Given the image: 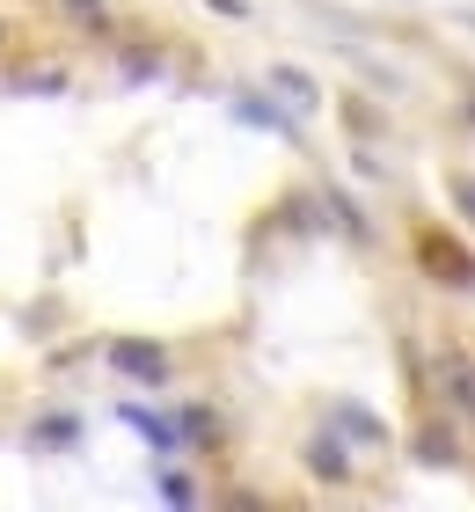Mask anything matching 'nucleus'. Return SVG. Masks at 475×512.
Segmentation results:
<instances>
[{
  "mask_svg": "<svg viewBox=\"0 0 475 512\" xmlns=\"http://www.w3.org/2000/svg\"><path fill=\"white\" fill-rule=\"evenodd\" d=\"M417 264H424V278H439V286L475 293V256L454 235H439V227H417Z\"/></svg>",
  "mask_w": 475,
  "mask_h": 512,
  "instance_id": "nucleus-1",
  "label": "nucleus"
},
{
  "mask_svg": "<svg viewBox=\"0 0 475 512\" xmlns=\"http://www.w3.org/2000/svg\"><path fill=\"white\" fill-rule=\"evenodd\" d=\"M110 366H117L125 381H147V388L169 381V352H161V344H147V337H117V344H110Z\"/></svg>",
  "mask_w": 475,
  "mask_h": 512,
  "instance_id": "nucleus-2",
  "label": "nucleus"
},
{
  "mask_svg": "<svg viewBox=\"0 0 475 512\" xmlns=\"http://www.w3.org/2000/svg\"><path fill=\"white\" fill-rule=\"evenodd\" d=\"M264 88H271V96H278V110H293V118H307V110H315V103H322V88H315V81H307V74H300V66H271V74H264Z\"/></svg>",
  "mask_w": 475,
  "mask_h": 512,
  "instance_id": "nucleus-3",
  "label": "nucleus"
},
{
  "mask_svg": "<svg viewBox=\"0 0 475 512\" xmlns=\"http://www.w3.org/2000/svg\"><path fill=\"white\" fill-rule=\"evenodd\" d=\"M439 388H446V403L475 425V359H468V352H446V359H439Z\"/></svg>",
  "mask_w": 475,
  "mask_h": 512,
  "instance_id": "nucleus-4",
  "label": "nucleus"
},
{
  "mask_svg": "<svg viewBox=\"0 0 475 512\" xmlns=\"http://www.w3.org/2000/svg\"><path fill=\"white\" fill-rule=\"evenodd\" d=\"M307 469H315L322 483H351V454L329 432H315V439H307Z\"/></svg>",
  "mask_w": 475,
  "mask_h": 512,
  "instance_id": "nucleus-5",
  "label": "nucleus"
},
{
  "mask_svg": "<svg viewBox=\"0 0 475 512\" xmlns=\"http://www.w3.org/2000/svg\"><path fill=\"white\" fill-rule=\"evenodd\" d=\"M234 118H242V125H264V132H278V139H300V118H293V110H271V103H234Z\"/></svg>",
  "mask_w": 475,
  "mask_h": 512,
  "instance_id": "nucleus-6",
  "label": "nucleus"
},
{
  "mask_svg": "<svg viewBox=\"0 0 475 512\" xmlns=\"http://www.w3.org/2000/svg\"><path fill=\"white\" fill-rule=\"evenodd\" d=\"M125 425H132L139 439H154V447H161V454H169V447H176V425H169V417H154V410H125Z\"/></svg>",
  "mask_w": 475,
  "mask_h": 512,
  "instance_id": "nucleus-7",
  "label": "nucleus"
},
{
  "mask_svg": "<svg viewBox=\"0 0 475 512\" xmlns=\"http://www.w3.org/2000/svg\"><path fill=\"white\" fill-rule=\"evenodd\" d=\"M176 425H183L176 439H190V447H212V439H220V417H212V410H183Z\"/></svg>",
  "mask_w": 475,
  "mask_h": 512,
  "instance_id": "nucleus-8",
  "label": "nucleus"
},
{
  "mask_svg": "<svg viewBox=\"0 0 475 512\" xmlns=\"http://www.w3.org/2000/svg\"><path fill=\"white\" fill-rule=\"evenodd\" d=\"M461 447H454V432H439V425H424L417 432V461H432V469H439V461H454Z\"/></svg>",
  "mask_w": 475,
  "mask_h": 512,
  "instance_id": "nucleus-9",
  "label": "nucleus"
},
{
  "mask_svg": "<svg viewBox=\"0 0 475 512\" xmlns=\"http://www.w3.org/2000/svg\"><path fill=\"white\" fill-rule=\"evenodd\" d=\"M74 417H44V425H37V447H74Z\"/></svg>",
  "mask_w": 475,
  "mask_h": 512,
  "instance_id": "nucleus-10",
  "label": "nucleus"
},
{
  "mask_svg": "<svg viewBox=\"0 0 475 512\" xmlns=\"http://www.w3.org/2000/svg\"><path fill=\"white\" fill-rule=\"evenodd\" d=\"M66 15H74L81 30H110V8H103V0H66Z\"/></svg>",
  "mask_w": 475,
  "mask_h": 512,
  "instance_id": "nucleus-11",
  "label": "nucleus"
},
{
  "mask_svg": "<svg viewBox=\"0 0 475 512\" xmlns=\"http://www.w3.org/2000/svg\"><path fill=\"white\" fill-rule=\"evenodd\" d=\"M161 498H169V505H198V483H190V476H161Z\"/></svg>",
  "mask_w": 475,
  "mask_h": 512,
  "instance_id": "nucleus-12",
  "label": "nucleus"
},
{
  "mask_svg": "<svg viewBox=\"0 0 475 512\" xmlns=\"http://www.w3.org/2000/svg\"><path fill=\"white\" fill-rule=\"evenodd\" d=\"M344 432H351V439H380V425H373L366 410H344Z\"/></svg>",
  "mask_w": 475,
  "mask_h": 512,
  "instance_id": "nucleus-13",
  "label": "nucleus"
},
{
  "mask_svg": "<svg viewBox=\"0 0 475 512\" xmlns=\"http://www.w3.org/2000/svg\"><path fill=\"white\" fill-rule=\"evenodd\" d=\"M454 205H461V213H468V220H475V183H468V176H461V183H454Z\"/></svg>",
  "mask_w": 475,
  "mask_h": 512,
  "instance_id": "nucleus-14",
  "label": "nucleus"
},
{
  "mask_svg": "<svg viewBox=\"0 0 475 512\" xmlns=\"http://www.w3.org/2000/svg\"><path fill=\"white\" fill-rule=\"evenodd\" d=\"M212 15H227V22H242V15H249V0H212Z\"/></svg>",
  "mask_w": 475,
  "mask_h": 512,
  "instance_id": "nucleus-15",
  "label": "nucleus"
}]
</instances>
